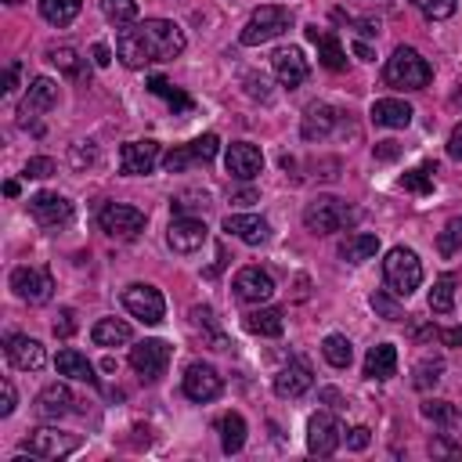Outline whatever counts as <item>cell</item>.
I'll return each instance as SVG.
<instances>
[{
  "mask_svg": "<svg viewBox=\"0 0 462 462\" xmlns=\"http://www.w3.org/2000/svg\"><path fill=\"white\" fill-rule=\"evenodd\" d=\"M336 109L333 105H311L307 112H304V127H300V134L307 138V141H325L329 134H333V127H336Z\"/></svg>",
  "mask_w": 462,
  "mask_h": 462,
  "instance_id": "4316f807",
  "label": "cell"
},
{
  "mask_svg": "<svg viewBox=\"0 0 462 462\" xmlns=\"http://www.w3.org/2000/svg\"><path fill=\"white\" fill-rule=\"evenodd\" d=\"M437 253H440V257L462 253V217H451V220L444 224V231L437 235Z\"/></svg>",
  "mask_w": 462,
  "mask_h": 462,
  "instance_id": "b9f144b4",
  "label": "cell"
},
{
  "mask_svg": "<svg viewBox=\"0 0 462 462\" xmlns=\"http://www.w3.org/2000/svg\"><path fill=\"white\" fill-rule=\"evenodd\" d=\"M224 166L231 177H239V181H253L261 170H264V155L257 145L250 141H235V145H227V155H224Z\"/></svg>",
  "mask_w": 462,
  "mask_h": 462,
  "instance_id": "d6986e66",
  "label": "cell"
},
{
  "mask_svg": "<svg viewBox=\"0 0 462 462\" xmlns=\"http://www.w3.org/2000/svg\"><path fill=\"white\" fill-rule=\"evenodd\" d=\"M19 69H22L19 62H12V66H8V73H4V94H12V91L19 87Z\"/></svg>",
  "mask_w": 462,
  "mask_h": 462,
  "instance_id": "91938a15",
  "label": "cell"
},
{
  "mask_svg": "<svg viewBox=\"0 0 462 462\" xmlns=\"http://www.w3.org/2000/svg\"><path fill=\"white\" fill-rule=\"evenodd\" d=\"M98 224L109 239H138L145 231V213L127 202H105L98 213Z\"/></svg>",
  "mask_w": 462,
  "mask_h": 462,
  "instance_id": "52a82bcc",
  "label": "cell"
},
{
  "mask_svg": "<svg viewBox=\"0 0 462 462\" xmlns=\"http://www.w3.org/2000/svg\"><path fill=\"white\" fill-rule=\"evenodd\" d=\"M15 404H19V394H15V383L12 379H4V383H0V415H12L15 412Z\"/></svg>",
  "mask_w": 462,
  "mask_h": 462,
  "instance_id": "f907efd6",
  "label": "cell"
},
{
  "mask_svg": "<svg viewBox=\"0 0 462 462\" xmlns=\"http://www.w3.org/2000/svg\"><path fill=\"white\" fill-rule=\"evenodd\" d=\"M30 213H33V220L40 227L58 231V227H66L73 220V202L66 195H58V191H37L30 199Z\"/></svg>",
  "mask_w": 462,
  "mask_h": 462,
  "instance_id": "4fadbf2b",
  "label": "cell"
},
{
  "mask_svg": "<svg viewBox=\"0 0 462 462\" xmlns=\"http://www.w3.org/2000/svg\"><path fill=\"white\" fill-rule=\"evenodd\" d=\"M243 325H246V333H253V336H268V340H275V336H282L286 318H282V311H279V307H261V311H250V315L243 318Z\"/></svg>",
  "mask_w": 462,
  "mask_h": 462,
  "instance_id": "f1b7e54d",
  "label": "cell"
},
{
  "mask_svg": "<svg viewBox=\"0 0 462 462\" xmlns=\"http://www.w3.org/2000/svg\"><path fill=\"white\" fill-rule=\"evenodd\" d=\"M318 397H322V401H325V404H329L333 412H340V408H347V401H343V397H340V390H333V386H325V390H318Z\"/></svg>",
  "mask_w": 462,
  "mask_h": 462,
  "instance_id": "6f0895ef",
  "label": "cell"
},
{
  "mask_svg": "<svg viewBox=\"0 0 462 462\" xmlns=\"http://www.w3.org/2000/svg\"><path fill=\"white\" fill-rule=\"evenodd\" d=\"M440 372H444V361H437V358H426V361H419L415 365V390H430V386H437L440 383Z\"/></svg>",
  "mask_w": 462,
  "mask_h": 462,
  "instance_id": "f6af8a7d",
  "label": "cell"
},
{
  "mask_svg": "<svg viewBox=\"0 0 462 462\" xmlns=\"http://www.w3.org/2000/svg\"><path fill=\"white\" fill-rule=\"evenodd\" d=\"M448 155L462 163V123H458V127H455V130L448 134Z\"/></svg>",
  "mask_w": 462,
  "mask_h": 462,
  "instance_id": "9f6ffc18",
  "label": "cell"
},
{
  "mask_svg": "<svg viewBox=\"0 0 462 462\" xmlns=\"http://www.w3.org/2000/svg\"><path fill=\"white\" fill-rule=\"evenodd\" d=\"M224 231L227 235H235V239H243L246 246H264L271 239V224L264 217H257V213H227L224 217Z\"/></svg>",
  "mask_w": 462,
  "mask_h": 462,
  "instance_id": "ac0fdd59",
  "label": "cell"
},
{
  "mask_svg": "<svg viewBox=\"0 0 462 462\" xmlns=\"http://www.w3.org/2000/svg\"><path fill=\"white\" fill-rule=\"evenodd\" d=\"M397 372V347L394 343H379L369 351L365 358V376L369 379H390Z\"/></svg>",
  "mask_w": 462,
  "mask_h": 462,
  "instance_id": "1f68e13d",
  "label": "cell"
},
{
  "mask_svg": "<svg viewBox=\"0 0 462 462\" xmlns=\"http://www.w3.org/2000/svg\"><path fill=\"white\" fill-rule=\"evenodd\" d=\"M12 289L26 304H48L55 297V279L48 268H15L12 271Z\"/></svg>",
  "mask_w": 462,
  "mask_h": 462,
  "instance_id": "7c38bea8",
  "label": "cell"
},
{
  "mask_svg": "<svg viewBox=\"0 0 462 462\" xmlns=\"http://www.w3.org/2000/svg\"><path fill=\"white\" fill-rule=\"evenodd\" d=\"M73 333H76V315H73L69 307H62L58 318H55V336H58V340H69Z\"/></svg>",
  "mask_w": 462,
  "mask_h": 462,
  "instance_id": "816d5d0a",
  "label": "cell"
},
{
  "mask_svg": "<svg viewBox=\"0 0 462 462\" xmlns=\"http://www.w3.org/2000/svg\"><path fill=\"white\" fill-rule=\"evenodd\" d=\"M311 44H318V62H322L329 73H343V69H347V51H343V44L336 40V33H318Z\"/></svg>",
  "mask_w": 462,
  "mask_h": 462,
  "instance_id": "836d02e7",
  "label": "cell"
},
{
  "mask_svg": "<svg viewBox=\"0 0 462 462\" xmlns=\"http://www.w3.org/2000/svg\"><path fill=\"white\" fill-rule=\"evenodd\" d=\"M8 4H22V0H8Z\"/></svg>",
  "mask_w": 462,
  "mask_h": 462,
  "instance_id": "03108f58",
  "label": "cell"
},
{
  "mask_svg": "<svg viewBox=\"0 0 462 462\" xmlns=\"http://www.w3.org/2000/svg\"><path fill=\"white\" fill-rule=\"evenodd\" d=\"M372 311H376V315H383L386 322H401V318H404L401 304H397V300H390L386 293H372Z\"/></svg>",
  "mask_w": 462,
  "mask_h": 462,
  "instance_id": "7dc6e473",
  "label": "cell"
},
{
  "mask_svg": "<svg viewBox=\"0 0 462 462\" xmlns=\"http://www.w3.org/2000/svg\"><path fill=\"white\" fill-rule=\"evenodd\" d=\"M383 80L397 91H422L430 80H433V69L430 62L415 51V48H397L390 58H386V69H383Z\"/></svg>",
  "mask_w": 462,
  "mask_h": 462,
  "instance_id": "3957f363",
  "label": "cell"
},
{
  "mask_svg": "<svg viewBox=\"0 0 462 462\" xmlns=\"http://www.w3.org/2000/svg\"><path fill=\"white\" fill-rule=\"evenodd\" d=\"M271 66H275V76H279V84L282 87H300L304 80H307V58H304V51L300 48H279L275 55H271Z\"/></svg>",
  "mask_w": 462,
  "mask_h": 462,
  "instance_id": "44dd1931",
  "label": "cell"
},
{
  "mask_svg": "<svg viewBox=\"0 0 462 462\" xmlns=\"http://www.w3.org/2000/svg\"><path fill=\"white\" fill-rule=\"evenodd\" d=\"M80 444H84V440H80L76 433H66V430H58V426H37V430H30V437L22 440V448H26L30 455H37V458H66V455H73Z\"/></svg>",
  "mask_w": 462,
  "mask_h": 462,
  "instance_id": "8992f818",
  "label": "cell"
},
{
  "mask_svg": "<svg viewBox=\"0 0 462 462\" xmlns=\"http://www.w3.org/2000/svg\"><path fill=\"white\" fill-rule=\"evenodd\" d=\"M354 55H358L361 62H372V58H376V55H372V48H369L365 40H358V44H354Z\"/></svg>",
  "mask_w": 462,
  "mask_h": 462,
  "instance_id": "be15d7a7",
  "label": "cell"
},
{
  "mask_svg": "<svg viewBox=\"0 0 462 462\" xmlns=\"http://www.w3.org/2000/svg\"><path fill=\"white\" fill-rule=\"evenodd\" d=\"M102 12L116 30H127L138 22V0H102Z\"/></svg>",
  "mask_w": 462,
  "mask_h": 462,
  "instance_id": "f35d334b",
  "label": "cell"
},
{
  "mask_svg": "<svg viewBox=\"0 0 462 462\" xmlns=\"http://www.w3.org/2000/svg\"><path fill=\"white\" fill-rule=\"evenodd\" d=\"M343 440H347V448H351V451H365V448H369V440H372V430H369V426H354Z\"/></svg>",
  "mask_w": 462,
  "mask_h": 462,
  "instance_id": "f5cc1de1",
  "label": "cell"
},
{
  "mask_svg": "<svg viewBox=\"0 0 462 462\" xmlns=\"http://www.w3.org/2000/svg\"><path fill=\"white\" fill-rule=\"evenodd\" d=\"M383 279H386V289H390L394 297L408 300V297L419 289V282H422V264H419V257H415L412 250L394 246V250L386 253V261H383Z\"/></svg>",
  "mask_w": 462,
  "mask_h": 462,
  "instance_id": "5b68a950",
  "label": "cell"
},
{
  "mask_svg": "<svg viewBox=\"0 0 462 462\" xmlns=\"http://www.w3.org/2000/svg\"><path fill=\"white\" fill-rule=\"evenodd\" d=\"M415 4L422 8V15H426V19H433V22H444V19H451V15H455L458 0H415Z\"/></svg>",
  "mask_w": 462,
  "mask_h": 462,
  "instance_id": "bcb514c9",
  "label": "cell"
},
{
  "mask_svg": "<svg viewBox=\"0 0 462 462\" xmlns=\"http://www.w3.org/2000/svg\"><path fill=\"white\" fill-rule=\"evenodd\" d=\"M433 173H437V166L433 163H422V166H415V170H408L401 177V188H408L415 195H430L433 191Z\"/></svg>",
  "mask_w": 462,
  "mask_h": 462,
  "instance_id": "7bdbcfd3",
  "label": "cell"
},
{
  "mask_svg": "<svg viewBox=\"0 0 462 462\" xmlns=\"http://www.w3.org/2000/svg\"><path fill=\"white\" fill-rule=\"evenodd\" d=\"M217 430H220V448H224V455H239V451H243V444H246V419H243L239 412L220 415Z\"/></svg>",
  "mask_w": 462,
  "mask_h": 462,
  "instance_id": "f546056e",
  "label": "cell"
},
{
  "mask_svg": "<svg viewBox=\"0 0 462 462\" xmlns=\"http://www.w3.org/2000/svg\"><path fill=\"white\" fill-rule=\"evenodd\" d=\"M246 91H250L253 98H261V102H268V98H271L268 80H264V76H257V73H250V76H246Z\"/></svg>",
  "mask_w": 462,
  "mask_h": 462,
  "instance_id": "db71d44e",
  "label": "cell"
},
{
  "mask_svg": "<svg viewBox=\"0 0 462 462\" xmlns=\"http://www.w3.org/2000/svg\"><path fill=\"white\" fill-rule=\"evenodd\" d=\"M220 390H224V379H220V372L213 365H202V361L188 365V372H184V397L206 404V401L220 397Z\"/></svg>",
  "mask_w": 462,
  "mask_h": 462,
  "instance_id": "e0dca14e",
  "label": "cell"
},
{
  "mask_svg": "<svg viewBox=\"0 0 462 462\" xmlns=\"http://www.w3.org/2000/svg\"><path fill=\"white\" fill-rule=\"evenodd\" d=\"M315 386V372L304 358H293L279 376H275V394L279 397H304Z\"/></svg>",
  "mask_w": 462,
  "mask_h": 462,
  "instance_id": "603a6c76",
  "label": "cell"
},
{
  "mask_svg": "<svg viewBox=\"0 0 462 462\" xmlns=\"http://www.w3.org/2000/svg\"><path fill=\"white\" fill-rule=\"evenodd\" d=\"M422 419L437 422V426L444 430V437H448V440H455V437H458V430H462V415L455 412V404H451V401H426V404H422Z\"/></svg>",
  "mask_w": 462,
  "mask_h": 462,
  "instance_id": "4dcf8cb0",
  "label": "cell"
},
{
  "mask_svg": "<svg viewBox=\"0 0 462 462\" xmlns=\"http://www.w3.org/2000/svg\"><path fill=\"white\" fill-rule=\"evenodd\" d=\"M91 55H94V66H102V69L112 62V48H109V44H94V51H91Z\"/></svg>",
  "mask_w": 462,
  "mask_h": 462,
  "instance_id": "680465c9",
  "label": "cell"
},
{
  "mask_svg": "<svg viewBox=\"0 0 462 462\" xmlns=\"http://www.w3.org/2000/svg\"><path fill=\"white\" fill-rule=\"evenodd\" d=\"M191 322H195V329L209 340V347H213V351H227V336L220 333L213 307H191Z\"/></svg>",
  "mask_w": 462,
  "mask_h": 462,
  "instance_id": "8d00e7d4",
  "label": "cell"
},
{
  "mask_svg": "<svg viewBox=\"0 0 462 462\" xmlns=\"http://www.w3.org/2000/svg\"><path fill=\"white\" fill-rule=\"evenodd\" d=\"M379 253V235H372V231H354V235H347L340 243V257L347 264H365Z\"/></svg>",
  "mask_w": 462,
  "mask_h": 462,
  "instance_id": "83f0119b",
  "label": "cell"
},
{
  "mask_svg": "<svg viewBox=\"0 0 462 462\" xmlns=\"http://www.w3.org/2000/svg\"><path fill=\"white\" fill-rule=\"evenodd\" d=\"M372 123L376 127H386V130H404L408 123H412V105L408 102H401V98H379V102H372Z\"/></svg>",
  "mask_w": 462,
  "mask_h": 462,
  "instance_id": "d4e9b609",
  "label": "cell"
},
{
  "mask_svg": "<svg viewBox=\"0 0 462 462\" xmlns=\"http://www.w3.org/2000/svg\"><path fill=\"white\" fill-rule=\"evenodd\" d=\"M4 354H8V361H12L15 369H22V372H37V369H44V361H48L44 343L33 340V336H8Z\"/></svg>",
  "mask_w": 462,
  "mask_h": 462,
  "instance_id": "7402d4cb",
  "label": "cell"
},
{
  "mask_svg": "<svg viewBox=\"0 0 462 462\" xmlns=\"http://www.w3.org/2000/svg\"><path fill=\"white\" fill-rule=\"evenodd\" d=\"M163 159V152H159V141H127L123 148H120V170L127 173V177H145V173H152L155 170V163Z\"/></svg>",
  "mask_w": 462,
  "mask_h": 462,
  "instance_id": "9a60e30c",
  "label": "cell"
},
{
  "mask_svg": "<svg viewBox=\"0 0 462 462\" xmlns=\"http://www.w3.org/2000/svg\"><path fill=\"white\" fill-rule=\"evenodd\" d=\"M358 220H361V209L351 206L347 199H336V195H318L304 209V224H307V231H315V235H333V231H343Z\"/></svg>",
  "mask_w": 462,
  "mask_h": 462,
  "instance_id": "7a4b0ae2",
  "label": "cell"
},
{
  "mask_svg": "<svg viewBox=\"0 0 462 462\" xmlns=\"http://www.w3.org/2000/svg\"><path fill=\"white\" fill-rule=\"evenodd\" d=\"M293 26V12L282 8V4H264L250 15V22L243 26L239 33V44L243 48H261V44H271L275 37H282L286 30Z\"/></svg>",
  "mask_w": 462,
  "mask_h": 462,
  "instance_id": "277c9868",
  "label": "cell"
},
{
  "mask_svg": "<svg viewBox=\"0 0 462 462\" xmlns=\"http://www.w3.org/2000/svg\"><path fill=\"white\" fill-rule=\"evenodd\" d=\"M123 307H127L138 322H145V325H159L163 315H166L163 293H159L155 286H145V282H134V286L123 289Z\"/></svg>",
  "mask_w": 462,
  "mask_h": 462,
  "instance_id": "9c48e42d",
  "label": "cell"
},
{
  "mask_svg": "<svg viewBox=\"0 0 462 462\" xmlns=\"http://www.w3.org/2000/svg\"><path fill=\"white\" fill-rule=\"evenodd\" d=\"M455 286H458V275H451V271H448V275H440V279L433 282L430 300H426L433 315H448V311L455 307Z\"/></svg>",
  "mask_w": 462,
  "mask_h": 462,
  "instance_id": "d590c367",
  "label": "cell"
},
{
  "mask_svg": "<svg viewBox=\"0 0 462 462\" xmlns=\"http://www.w3.org/2000/svg\"><path fill=\"white\" fill-rule=\"evenodd\" d=\"M55 102H58V84H55L51 76H37V80L30 84L22 105H19V127H30L40 112L55 109Z\"/></svg>",
  "mask_w": 462,
  "mask_h": 462,
  "instance_id": "5bb4252c",
  "label": "cell"
},
{
  "mask_svg": "<svg viewBox=\"0 0 462 462\" xmlns=\"http://www.w3.org/2000/svg\"><path fill=\"white\" fill-rule=\"evenodd\" d=\"M231 202H235V206H253V202H257V191H253V188L235 191V195H231Z\"/></svg>",
  "mask_w": 462,
  "mask_h": 462,
  "instance_id": "6125c7cd",
  "label": "cell"
},
{
  "mask_svg": "<svg viewBox=\"0 0 462 462\" xmlns=\"http://www.w3.org/2000/svg\"><path fill=\"white\" fill-rule=\"evenodd\" d=\"M55 369H58V376H66V379H76V383H87V386H98V376H94V365L87 361V354H80V351H73V347H66V351H58V358H55Z\"/></svg>",
  "mask_w": 462,
  "mask_h": 462,
  "instance_id": "484cf974",
  "label": "cell"
},
{
  "mask_svg": "<svg viewBox=\"0 0 462 462\" xmlns=\"http://www.w3.org/2000/svg\"><path fill=\"white\" fill-rule=\"evenodd\" d=\"M184 30L170 19H145L116 37V55L127 69H145L152 62H173L184 51Z\"/></svg>",
  "mask_w": 462,
  "mask_h": 462,
  "instance_id": "6da1fadb",
  "label": "cell"
},
{
  "mask_svg": "<svg viewBox=\"0 0 462 462\" xmlns=\"http://www.w3.org/2000/svg\"><path fill=\"white\" fill-rule=\"evenodd\" d=\"M206 239H209V231L199 217H173V224L166 231V243L173 253H195L206 246Z\"/></svg>",
  "mask_w": 462,
  "mask_h": 462,
  "instance_id": "2e32d148",
  "label": "cell"
},
{
  "mask_svg": "<svg viewBox=\"0 0 462 462\" xmlns=\"http://www.w3.org/2000/svg\"><path fill=\"white\" fill-rule=\"evenodd\" d=\"M322 354H325V361H329L333 369H347V365L354 361V347H351V340H347V336H340V333L325 336Z\"/></svg>",
  "mask_w": 462,
  "mask_h": 462,
  "instance_id": "ab89813d",
  "label": "cell"
},
{
  "mask_svg": "<svg viewBox=\"0 0 462 462\" xmlns=\"http://www.w3.org/2000/svg\"><path fill=\"white\" fill-rule=\"evenodd\" d=\"M148 91H152L155 98H163L173 112H188V109H191V98H188L181 87H173L170 80H163V76H148Z\"/></svg>",
  "mask_w": 462,
  "mask_h": 462,
  "instance_id": "74e56055",
  "label": "cell"
},
{
  "mask_svg": "<svg viewBox=\"0 0 462 462\" xmlns=\"http://www.w3.org/2000/svg\"><path fill=\"white\" fill-rule=\"evenodd\" d=\"M372 155H376V159H383V163H390V159H397V155H401V145H397V141H376Z\"/></svg>",
  "mask_w": 462,
  "mask_h": 462,
  "instance_id": "11a10c76",
  "label": "cell"
},
{
  "mask_svg": "<svg viewBox=\"0 0 462 462\" xmlns=\"http://www.w3.org/2000/svg\"><path fill=\"white\" fill-rule=\"evenodd\" d=\"M37 415L40 419H62V415H69V412H76V397H73V390L66 386V383H48L40 394H37Z\"/></svg>",
  "mask_w": 462,
  "mask_h": 462,
  "instance_id": "cb8c5ba5",
  "label": "cell"
},
{
  "mask_svg": "<svg viewBox=\"0 0 462 462\" xmlns=\"http://www.w3.org/2000/svg\"><path fill=\"white\" fill-rule=\"evenodd\" d=\"M170 358H173V351H170L166 340H141L138 347H130V369H134L145 383H155V379L166 372Z\"/></svg>",
  "mask_w": 462,
  "mask_h": 462,
  "instance_id": "30bf717a",
  "label": "cell"
},
{
  "mask_svg": "<svg viewBox=\"0 0 462 462\" xmlns=\"http://www.w3.org/2000/svg\"><path fill=\"white\" fill-rule=\"evenodd\" d=\"M48 62L58 66V69H62L66 76H73V80H84V73H87L84 58H80L73 48H51V51H48Z\"/></svg>",
  "mask_w": 462,
  "mask_h": 462,
  "instance_id": "60d3db41",
  "label": "cell"
},
{
  "mask_svg": "<svg viewBox=\"0 0 462 462\" xmlns=\"http://www.w3.org/2000/svg\"><path fill=\"white\" fill-rule=\"evenodd\" d=\"M98 159V152H94V145L91 141H76L73 148H69V163L76 166V170H84V166H91Z\"/></svg>",
  "mask_w": 462,
  "mask_h": 462,
  "instance_id": "c3c4849f",
  "label": "cell"
},
{
  "mask_svg": "<svg viewBox=\"0 0 462 462\" xmlns=\"http://www.w3.org/2000/svg\"><path fill=\"white\" fill-rule=\"evenodd\" d=\"M343 440V426L333 412H315L307 419V451L318 458H329Z\"/></svg>",
  "mask_w": 462,
  "mask_h": 462,
  "instance_id": "8fae6325",
  "label": "cell"
},
{
  "mask_svg": "<svg viewBox=\"0 0 462 462\" xmlns=\"http://www.w3.org/2000/svg\"><path fill=\"white\" fill-rule=\"evenodd\" d=\"M440 340H444L448 347H462V325H455V329H444V333H440Z\"/></svg>",
  "mask_w": 462,
  "mask_h": 462,
  "instance_id": "94428289",
  "label": "cell"
},
{
  "mask_svg": "<svg viewBox=\"0 0 462 462\" xmlns=\"http://www.w3.org/2000/svg\"><path fill=\"white\" fill-rule=\"evenodd\" d=\"M206 206H209V191H181L177 199H170V209L177 217H195Z\"/></svg>",
  "mask_w": 462,
  "mask_h": 462,
  "instance_id": "ee69618b",
  "label": "cell"
},
{
  "mask_svg": "<svg viewBox=\"0 0 462 462\" xmlns=\"http://www.w3.org/2000/svg\"><path fill=\"white\" fill-rule=\"evenodd\" d=\"M40 4V15L51 22V26H69L76 15H80V8H84V0H37Z\"/></svg>",
  "mask_w": 462,
  "mask_h": 462,
  "instance_id": "e575fe53",
  "label": "cell"
},
{
  "mask_svg": "<svg viewBox=\"0 0 462 462\" xmlns=\"http://www.w3.org/2000/svg\"><path fill=\"white\" fill-rule=\"evenodd\" d=\"M91 340H94L98 347H123V343L134 340V333H130V325L120 322V318H102V322L91 329Z\"/></svg>",
  "mask_w": 462,
  "mask_h": 462,
  "instance_id": "d6a6232c",
  "label": "cell"
},
{
  "mask_svg": "<svg viewBox=\"0 0 462 462\" xmlns=\"http://www.w3.org/2000/svg\"><path fill=\"white\" fill-rule=\"evenodd\" d=\"M217 148H220V138H217V134H202V138H195V141H188V145L170 148V152L163 155V166H166V173H181V170H191V166H199V163H209V159L217 155Z\"/></svg>",
  "mask_w": 462,
  "mask_h": 462,
  "instance_id": "ba28073f",
  "label": "cell"
},
{
  "mask_svg": "<svg viewBox=\"0 0 462 462\" xmlns=\"http://www.w3.org/2000/svg\"><path fill=\"white\" fill-rule=\"evenodd\" d=\"M235 297L243 300V304H264V300H271L275 297V282H271V275L268 271H261V268H243L239 275H235Z\"/></svg>",
  "mask_w": 462,
  "mask_h": 462,
  "instance_id": "ffe728a7",
  "label": "cell"
},
{
  "mask_svg": "<svg viewBox=\"0 0 462 462\" xmlns=\"http://www.w3.org/2000/svg\"><path fill=\"white\" fill-rule=\"evenodd\" d=\"M4 195H12V199H15V195H19V181H8V184H4Z\"/></svg>",
  "mask_w": 462,
  "mask_h": 462,
  "instance_id": "e7e4bbea",
  "label": "cell"
},
{
  "mask_svg": "<svg viewBox=\"0 0 462 462\" xmlns=\"http://www.w3.org/2000/svg\"><path fill=\"white\" fill-rule=\"evenodd\" d=\"M58 166H55V159H48V155H33L30 163H26V177H33V181H44V177H51Z\"/></svg>",
  "mask_w": 462,
  "mask_h": 462,
  "instance_id": "681fc988",
  "label": "cell"
}]
</instances>
